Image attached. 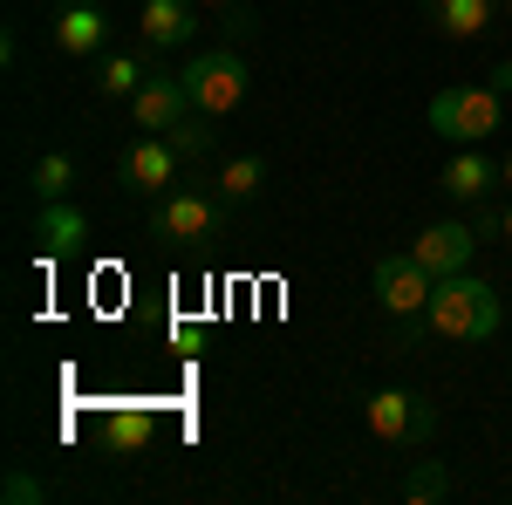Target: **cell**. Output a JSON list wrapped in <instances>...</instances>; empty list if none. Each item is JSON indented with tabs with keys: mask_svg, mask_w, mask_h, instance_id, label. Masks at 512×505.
<instances>
[{
	"mask_svg": "<svg viewBox=\"0 0 512 505\" xmlns=\"http://www.w3.org/2000/svg\"><path fill=\"white\" fill-rule=\"evenodd\" d=\"M192 117V89H185V76H151L137 96H130V123L137 130H178V123Z\"/></svg>",
	"mask_w": 512,
	"mask_h": 505,
	"instance_id": "12",
	"label": "cell"
},
{
	"mask_svg": "<svg viewBox=\"0 0 512 505\" xmlns=\"http://www.w3.org/2000/svg\"><path fill=\"white\" fill-rule=\"evenodd\" d=\"M192 164L178 157V144L171 137H158V130H144V137H130L123 144V157H117V185L130 198H164L178 178H185Z\"/></svg>",
	"mask_w": 512,
	"mask_h": 505,
	"instance_id": "7",
	"label": "cell"
},
{
	"mask_svg": "<svg viewBox=\"0 0 512 505\" xmlns=\"http://www.w3.org/2000/svg\"><path fill=\"white\" fill-rule=\"evenodd\" d=\"M0 499H7V505H41V499H48V478H35V471H7Z\"/></svg>",
	"mask_w": 512,
	"mask_h": 505,
	"instance_id": "21",
	"label": "cell"
},
{
	"mask_svg": "<svg viewBox=\"0 0 512 505\" xmlns=\"http://www.w3.org/2000/svg\"><path fill=\"white\" fill-rule=\"evenodd\" d=\"M478 239H485V233H478V226H465V219H431L424 233L410 239V260L444 280V273H465L478 260Z\"/></svg>",
	"mask_w": 512,
	"mask_h": 505,
	"instance_id": "8",
	"label": "cell"
},
{
	"mask_svg": "<svg viewBox=\"0 0 512 505\" xmlns=\"http://www.w3.org/2000/svg\"><path fill=\"white\" fill-rule=\"evenodd\" d=\"M417 7L444 41H478L499 28V0H417Z\"/></svg>",
	"mask_w": 512,
	"mask_h": 505,
	"instance_id": "14",
	"label": "cell"
},
{
	"mask_svg": "<svg viewBox=\"0 0 512 505\" xmlns=\"http://www.w3.org/2000/svg\"><path fill=\"white\" fill-rule=\"evenodd\" d=\"M485 82H492V89H506V96H512V55H506V62H492V76H485Z\"/></svg>",
	"mask_w": 512,
	"mask_h": 505,
	"instance_id": "23",
	"label": "cell"
},
{
	"mask_svg": "<svg viewBox=\"0 0 512 505\" xmlns=\"http://www.w3.org/2000/svg\"><path fill=\"white\" fill-rule=\"evenodd\" d=\"M424 123L444 144H485V137L506 130V89H492V82H451V89L431 96Z\"/></svg>",
	"mask_w": 512,
	"mask_h": 505,
	"instance_id": "2",
	"label": "cell"
},
{
	"mask_svg": "<svg viewBox=\"0 0 512 505\" xmlns=\"http://www.w3.org/2000/svg\"><path fill=\"white\" fill-rule=\"evenodd\" d=\"M164 137H171V144H178V157H185L198 178H205V157L219 151V130H212V117H198V110H192V117L178 123V130H164Z\"/></svg>",
	"mask_w": 512,
	"mask_h": 505,
	"instance_id": "20",
	"label": "cell"
},
{
	"mask_svg": "<svg viewBox=\"0 0 512 505\" xmlns=\"http://www.w3.org/2000/svg\"><path fill=\"white\" fill-rule=\"evenodd\" d=\"M76 157L69 151H41L35 157V171H28V185H35V198L41 205H48V198H76Z\"/></svg>",
	"mask_w": 512,
	"mask_h": 505,
	"instance_id": "18",
	"label": "cell"
},
{
	"mask_svg": "<svg viewBox=\"0 0 512 505\" xmlns=\"http://www.w3.org/2000/svg\"><path fill=\"white\" fill-rule=\"evenodd\" d=\"M362 430L376 437V444H390V451H424L437 437V403L424 396V389H376L369 403H362Z\"/></svg>",
	"mask_w": 512,
	"mask_h": 505,
	"instance_id": "5",
	"label": "cell"
},
{
	"mask_svg": "<svg viewBox=\"0 0 512 505\" xmlns=\"http://www.w3.org/2000/svg\"><path fill=\"white\" fill-rule=\"evenodd\" d=\"M499 192H512V151L499 157Z\"/></svg>",
	"mask_w": 512,
	"mask_h": 505,
	"instance_id": "24",
	"label": "cell"
},
{
	"mask_svg": "<svg viewBox=\"0 0 512 505\" xmlns=\"http://www.w3.org/2000/svg\"><path fill=\"white\" fill-rule=\"evenodd\" d=\"M198 7H205V14H233L239 0H198Z\"/></svg>",
	"mask_w": 512,
	"mask_h": 505,
	"instance_id": "25",
	"label": "cell"
},
{
	"mask_svg": "<svg viewBox=\"0 0 512 505\" xmlns=\"http://www.w3.org/2000/svg\"><path fill=\"white\" fill-rule=\"evenodd\" d=\"M499 14H506V21H512V0H499Z\"/></svg>",
	"mask_w": 512,
	"mask_h": 505,
	"instance_id": "26",
	"label": "cell"
},
{
	"mask_svg": "<svg viewBox=\"0 0 512 505\" xmlns=\"http://www.w3.org/2000/svg\"><path fill=\"white\" fill-rule=\"evenodd\" d=\"M151 76H158L151 48H110V55H96V103H130Z\"/></svg>",
	"mask_w": 512,
	"mask_h": 505,
	"instance_id": "15",
	"label": "cell"
},
{
	"mask_svg": "<svg viewBox=\"0 0 512 505\" xmlns=\"http://www.w3.org/2000/svg\"><path fill=\"white\" fill-rule=\"evenodd\" d=\"M267 178H274V164H267L260 151H233V157H219V164H212V178H205V185L226 198V205H253V198L267 192Z\"/></svg>",
	"mask_w": 512,
	"mask_h": 505,
	"instance_id": "16",
	"label": "cell"
},
{
	"mask_svg": "<svg viewBox=\"0 0 512 505\" xmlns=\"http://www.w3.org/2000/svg\"><path fill=\"white\" fill-rule=\"evenodd\" d=\"M82 233H89V219H82L76 198H48V205L35 212V239H41V253H76Z\"/></svg>",
	"mask_w": 512,
	"mask_h": 505,
	"instance_id": "17",
	"label": "cell"
},
{
	"mask_svg": "<svg viewBox=\"0 0 512 505\" xmlns=\"http://www.w3.org/2000/svg\"><path fill=\"white\" fill-rule=\"evenodd\" d=\"M151 437H158V417H151V403H117V410H103V424H96V444H103V458H144L151 451Z\"/></svg>",
	"mask_w": 512,
	"mask_h": 505,
	"instance_id": "10",
	"label": "cell"
},
{
	"mask_svg": "<svg viewBox=\"0 0 512 505\" xmlns=\"http://www.w3.org/2000/svg\"><path fill=\"white\" fill-rule=\"evenodd\" d=\"M437 192L458 205H478L485 192H499V157H485V144H458L437 171Z\"/></svg>",
	"mask_w": 512,
	"mask_h": 505,
	"instance_id": "11",
	"label": "cell"
},
{
	"mask_svg": "<svg viewBox=\"0 0 512 505\" xmlns=\"http://www.w3.org/2000/svg\"><path fill=\"white\" fill-rule=\"evenodd\" d=\"M233 226V205L212 185H171L164 198H151V239L164 246H205Z\"/></svg>",
	"mask_w": 512,
	"mask_h": 505,
	"instance_id": "3",
	"label": "cell"
},
{
	"mask_svg": "<svg viewBox=\"0 0 512 505\" xmlns=\"http://www.w3.org/2000/svg\"><path fill=\"white\" fill-rule=\"evenodd\" d=\"M198 0H144L137 7V41L144 48H185L198 35Z\"/></svg>",
	"mask_w": 512,
	"mask_h": 505,
	"instance_id": "13",
	"label": "cell"
},
{
	"mask_svg": "<svg viewBox=\"0 0 512 505\" xmlns=\"http://www.w3.org/2000/svg\"><path fill=\"white\" fill-rule=\"evenodd\" d=\"M48 35H55V48H62L69 62H96V55H110V14H103L96 0H69Z\"/></svg>",
	"mask_w": 512,
	"mask_h": 505,
	"instance_id": "9",
	"label": "cell"
},
{
	"mask_svg": "<svg viewBox=\"0 0 512 505\" xmlns=\"http://www.w3.org/2000/svg\"><path fill=\"white\" fill-rule=\"evenodd\" d=\"M478 233H492V239H506V246H512V198L499 205V212H478Z\"/></svg>",
	"mask_w": 512,
	"mask_h": 505,
	"instance_id": "22",
	"label": "cell"
},
{
	"mask_svg": "<svg viewBox=\"0 0 512 505\" xmlns=\"http://www.w3.org/2000/svg\"><path fill=\"white\" fill-rule=\"evenodd\" d=\"M178 76H185V89H192V110H198V117H212V123L239 117V110H246V96H253L246 55H239L233 41H226V48H205V55H192Z\"/></svg>",
	"mask_w": 512,
	"mask_h": 505,
	"instance_id": "4",
	"label": "cell"
},
{
	"mask_svg": "<svg viewBox=\"0 0 512 505\" xmlns=\"http://www.w3.org/2000/svg\"><path fill=\"white\" fill-rule=\"evenodd\" d=\"M431 287H437V273L417 267V260H410V246H403V253H376V260H369V294H376V308L390 314L403 335H417V328H424Z\"/></svg>",
	"mask_w": 512,
	"mask_h": 505,
	"instance_id": "6",
	"label": "cell"
},
{
	"mask_svg": "<svg viewBox=\"0 0 512 505\" xmlns=\"http://www.w3.org/2000/svg\"><path fill=\"white\" fill-rule=\"evenodd\" d=\"M499 287L492 280H478L472 267L465 273H444L431 287V308H424V328L417 335H431V342H451V349H478V342H492L499 335Z\"/></svg>",
	"mask_w": 512,
	"mask_h": 505,
	"instance_id": "1",
	"label": "cell"
},
{
	"mask_svg": "<svg viewBox=\"0 0 512 505\" xmlns=\"http://www.w3.org/2000/svg\"><path fill=\"white\" fill-rule=\"evenodd\" d=\"M396 492H403V505H444V499H451V471L437 465V458H417V465L403 471Z\"/></svg>",
	"mask_w": 512,
	"mask_h": 505,
	"instance_id": "19",
	"label": "cell"
}]
</instances>
